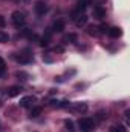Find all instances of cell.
I'll use <instances>...</instances> for the list:
<instances>
[{"label":"cell","mask_w":130,"mask_h":132,"mask_svg":"<svg viewBox=\"0 0 130 132\" xmlns=\"http://www.w3.org/2000/svg\"><path fill=\"white\" fill-rule=\"evenodd\" d=\"M66 128H67L69 131H73V123H72L70 120H67V121H66Z\"/></svg>","instance_id":"ffe728a7"},{"label":"cell","mask_w":130,"mask_h":132,"mask_svg":"<svg viewBox=\"0 0 130 132\" xmlns=\"http://www.w3.org/2000/svg\"><path fill=\"white\" fill-rule=\"evenodd\" d=\"M98 29H99L98 26H94V25H90V26L87 28V34H89V35H98V34H99V31H98Z\"/></svg>","instance_id":"5bb4252c"},{"label":"cell","mask_w":130,"mask_h":132,"mask_svg":"<svg viewBox=\"0 0 130 132\" xmlns=\"http://www.w3.org/2000/svg\"><path fill=\"white\" fill-rule=\"evenodd\" d=\"M5 26H6V20L3 15H0V28H5Z\"/></svg>","instance_id":"7402d4cb"},{"label":"cell","mask_w":130,"mask_h":132,"mask_svg":"<svg viewBox=\"0 0 130 132\" xmlns=\"http://www.w3.org/2000/svg\"><path fill=\"white\" fill-rule=\"evenodd\" d=\"M94 17H95V19H103V17H106V9L101 8V6H95V8H94Z\"/></svg>","instance_id":"52a82bcc"},{"label":"cell","mask_w":130,"mask_h":132,"mask_svg":"<svg viewBox=\"0 0 130 132\" xmlns=\"http://www.w3.org/2000/svg\"><path fill=\"white\" fill-rule=\"evenodd\" d=\"M72 109L77 111V112H86L87 111V104L86 103H77V104H73Z\"/></svg>","instance_id":"30bf717a"},{"label":"cell","mask_w":130,"mask_h":132,"mask_svg":"<svg viewBox=\"0 0 130 132\" xmlns=\"http://www.w3.org/2000/svg\"><path fill=\"white\" fill-rule=\"evenodd\" d=\"M34 11H35L37 15H44L46 11H48V6H46V3H43V2H37V3L34 5Z\"/></svg>","instance_id":"277c9868"},{"label":"cell","mask_w":130,"mask_h":132,"mask_svg":"<svg viewBox=\"0 0 130 132\" xmlns=\"http://www.w3.org/2000/svg\"><path fill=\"white\" fill-rule=\"evenodd\" d=\"M109 34H110L113 38H118V37H121L123 31H121V28H118V26H113V28H109Z\"/></svg>","instance_id":"ba28073f"},{"label":"cell","mask_w":130,"mask_h":132,"mask_svg":"<svg viewBox=\"0 0 130 132\" xmlns=\"http://www.w3.org/2000/svg\"><path fill=\"white\" fill-rule=\"evenodd\" d=\"M86 22H87V15H84V14H83V15H80V17L75 20V25H77L78 28H81V26H84V25H86Z\"/></svg>","instance_id":"8fae6325"},{"label":"cell","mask_w":130,"mask_h":132,"mask_svg":"<svg viewBox=\"0 0 130 132\" xmlns=\"http://www.w3.org/2000/svg\"><path fill=\"white\" fill-rule=\"evenodd\" d=\"M52 29H54L55 32H61V31L64 29V22H63V20H57V22L54 23Z\"/></svg>","instance_id":"9c48e42d"},{"label":"cell","mask_w":130,"mask_h":132,"mask_svg":"<svg viewBox=\"0 0 130 132\" xmlns=\"http://www.w3.org/2000/svg\"><path fill=\"white\" fill-rule=\"evenodd\" d=\"M87 5H90V0H80V3H78V6H77L75 11H81V9H84Z\"/></svg>","instance_id":"4fadbf2b"},{"label":"cell","mask_w":130,"mask_h":132,"mask_svg":"<svg viewBox=\"0 0 130 132\" xmlns=\"http://www.w3.org/2000/svg\"><path fill=\"white\" fill-rule=\"evenodd\" d=\"M110 131H112V132H127V129H126L124 126H121V125H119V126H113Z\"/></svg>","instance_id":"e0dca14e"},{"label":"cell","mask_w":130,"mask_h":132,"mask_svg":"<svg viewBox=\"0 0 130 132\" xmlns=\"http://www.w3.org/2000/svg\"><path fill=\"white\" fill-rule=\"evenodd\" d=\"M5 66H6V65H5V60H3V59L0 57V77L3 75V72H5V69H6Z\"/></svg>","instance_id":"ac0fdd59"},{"label":"cell","mask_w":130,"mask_h":132,"mask_svg":"<svg viewBox=\"0 0 130 132\" xmlns=\"http://www.w3.org/2000/svg\"><path fill=\"white\" fill-rule=\"evenodd\" d=\"M20 92H22V88H20V86H12V88H9V89L6 91V97L14 98V97H17V95H20Z\"/></svg>","instance_id":"8992f818"},{"label":"cell","mask_w":130,"mask_h":132,"mask_svg":"<svg viewBox=\"0 0 130 132\" xmlns=\"http://www.w3.org/2000/svg\"><path fill=\"white\" fill-rule=\"evenodd\" d=\"M17 77H18V78L23 77L22 80H26V78H28V74H26V72H17Z\"/></svg>","instance_id":"44dd1931"},{"label":"cell","mask_w":130,"mask_h":132,"mask_svg":"<svg viewBox=\"0 0 130 132\" xmlns=\"http://www.w3.org/2000/svg\"><path fill=\"white\" fill-rule=\"evenodd\" d=\"M14 57H15V60H17L18 63H23V65L32 62V57H31L29 54H17V55H14Z\"/></svg>","instance_id":"5b68a950"},{"label":"cell","mask_w":130,"mask_h":132,"mask_svg":"<svg viewBox=\"0 0 130 132\" xmlns=\"http://www.w3.org/2000/svg\"><path fill=\"white\" fill-rule=\"evenodd\" d=\"M80 129H81V132H92L95 129V121L92 118H81L80 120Z\"/></svg>","instance_id":"6da1fadb"},{"label":"cell","mask_w":130,"mask_h":132,"mask_svg":"<svg viewBox=\"0 0 130 132\" xmlns=\"http://www.w3.org/2000/svg\"><path fill=\"white\" fill-rule=\"evenodd\" d=\"M35 103H37V98L34 95H26V97L20 98V106H23V108H32Z\"/></svg>","instance_id":"3957f363"},{"label":"cell","mask_w":130,"mask_h":132,"mask_svg":"<svg viewBox=\"0 0 130 132\" xmlns=\"http://www.w3.org/2000/svg\"><path fill=\"white\" fill-rule=\"evenodd\" d=\"M99 29H101V32H109V26H107V25H103Z\"/></svg>","instance_id":"603a6c76"},{"label":"cell","mask_w":130,"mask_h":132,"mask_svg":"<svg viewBox=\"0 0 130 132\" xmlns=\"http://www.w3.org/2000/svg\"><path fill=\"white\" fill-rule=\"evenodd\" d=\"M40 45H41V46H48V45H49V38H48V37H46V38H41V40H40Z\"/></svg>","instance_id":"d6986e66"},{"label":"cell","mask_w":130,"mask_h":132,"mask_svg":"<svg viewBox=\"0 0 130 132\" xmlns=\"http://www.w3.org/2000/svg\"><path fill=\"white\" fill-rule=\"evenodd\" d=\"M8 40H9V35L3 31H0V43H6Z\"/></svg>","instance_id":"2e32d148"},{"label":"cell","mask_w":130,"mask_h":132,"mask_svg":"<svg viewBox=\"0 0 130 132\" xmlns=\"http://www.w3.org/2000/svg\"><path fill=\"white\" fill-rule=\"evenodd\" d=\"M77 40H78V35L77 34H69V35H66L64 37V42L66 43H77Z\"/></svg>","instance_id":"7c38bea8"},{"label":"cell","mask_w":130,"mask_h":132,"mask_svg":"<svg viewBox=\"0 0 130 132\" xmlns=\"http://www.w3.org/2000/svg\"><path fill=\"white\" fill-rule=\"evenodd\" d=\"M40 114H41V108L40 106H35L32 111H31V117H38Z\"/></svg>","instance_id":"9a60e30c"},{"label":"cell","mask_w":130,"mask_h":132,"mask_svg":"<svg viewBox=\"0 0 130 132\" xmlns=\"http://www.w3.org/2000/svg\"><path fill=\"white\" fill-rule=\"evenodd\" d=\"M11 20H12V23L15 25V26H22V25H25V14L23 12H20V11H15V12H12V15H11Z\"/></svg>","instance_id":"7a4b0ae2"}]
</instances>
